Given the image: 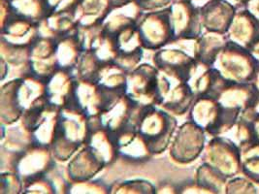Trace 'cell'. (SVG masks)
<instances>
[{
    "instance_id": "1",
    "label": "cell",
    "mask_w": 259,
    "mask_h": 194,
    "mask_svg": "<svg viewBox=\"0 0 259 194\" xmlns=\"http://www.w3.org/2000/svg\"><path fill=\"white\" fill-rule=\"evenodd\" d=\"M234 2H237V3H248L250 0H233Z\"/></svg>"
}]
</instances>
